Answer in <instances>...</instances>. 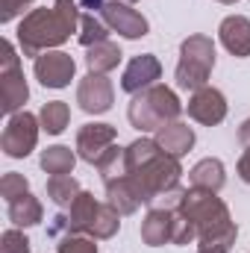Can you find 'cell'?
Returning a JSON list of instances; mask_svg holds the SVG:
<instances>
[{
	"label": "cell",
	"instance_id": "obj_1",
	"mask_svg": "<svg viewBox=\"0 0 250 253\" xmlns=\"http://www.w3.org/2000/svg\"><path fill=\"white\" fill-rule=\"evenodd\" d=\"M126 174L135 183L141 200L153 206L156 197L180 186L183 165L177 156L165 153L156 138H135L132 144H126Z\"/></svg>",
	"mask_w": 250,
	"mask_h": 253
},
{
	"label": "cell",
	"instance_id": "obj_24",
	"mask_svg": "<svg viewBox=\"0 0 250 253\" xmlns=\"http://www.w3.org/2000/svg\"><path fill=\"white\" fill-rule=\"evenodd\" d=\"M109 27H106V21L100 18V15H94V12H83L80 15V44L88 50V47H94V44H100V42H109Z\"/></svg>",
	"mask_w": 250,
	"mask_h": 253
},
{
	"label": "cell",
	"instance_id": "obj_28",
	"mask_svg": "<svg viewBox=\"0 0 250 253\" xmlns=\"http://www.w3.org/2000/svg\"><path fill=\"white\" fill-rule=\"evenodd\" d=\"M56 253H97V245L91 236H83V233H74V236H62Z\"/></svg>",
	"mask_w": 250,
	"mask_h": 253
},
{
	"label": "cell",
	"instance_id": "obj_36",
	"mask_svg": "<svg viewBox=\"0 0 250 253\" xmlns=\"http://www.w3.org/2000/svg\"><path fill=\"white\" fill-rule=\"evenodd\" d=\"M218 3H224V6H233V3H239V0H218Z\"/></svg>",
	"mask_w": 250,
	"mask_h": 253
},
{
	"label": "cell",
	"instance_id": "obj_14",
	"mask_svg": "<svg viewBox=\"0 0 250 253\" xmlns=\"http://www.w3.org/2000/svg\"><path fill=\"white\" fill-rule=\"evenodd\" d=\"M162 77V62L153 56V53H141V56H132L129 65L121 74V88L126 94H138L150 85H156V80Z\"/></svg>",
	"mask_w": 250,
	"mask_h": 253
},
{
	"label": "cell",
	"instance_id": "obj_33",
	"mask_svg": "<svg viewBox=\"0 0 250 253\" xmlns=\"http://www.w3.org/2000/svg\"><path fill=\"white\" fill-rule=\"evenodd\" d=\"M236 171H239V177H242V180L250 186V147H245V153H242V159H239Z\"/></svg>",
	"mask_w": 250,
	"mask_h": 253
},
{
	"label": "cell",
	"instance_id": "obj_5",
	"mask_svg": "<svg viewBox=\"0 0 250 253\" xmlns=\"http://www.w3.org/2000/svg\"><path fill=\"white\" fill-rule=\"evenodd\" d=\"M212 68H215V42L203 33H194L180 44V62L174 71V83L183 91H197L209 85Z\"/></svg>",
	"mask_w": 250,
	"mask_h": 253
},
{
	"label": "cell",
	"instance_id": "obj_21",
	"mask_svg": "<svg viewBox=\"0 0 250 253\" xmlns=\"http://www.w3.org/2000/svg\"><path fill=\"white\" fill-rule=\"evenodd\" d=\"M121 47L115 42H100L94 47L85 50V65H88V74H109L121 65Z\"/></svg>",
	"mask_w": 250,
	"mask_h": 253
},
{
	"label": "cell",
	"instance_id": "obj_11",
	"mask_svg": "<svg viewBox=\"0 0 250 253\" xmlns=\"http://www.w3.org/2000/svg\"><path fill=\"white\" fill-rule=\"evenodd\" d=\"M33 74L44 88H65V85H71V80L77 74V62L65 50H47V53L36 56Z\"/></svg>",
	"mask_w": 250,
	"mask_h": 253
},
{
	"label": "cell",
	"instance_id": "obj_35",
	"mask_svg": "<svg viewBox=\"0 0 250 253\" xmlns=\"http://www.w3.org/2000/svg\"><path fill=\"white\" fill-rule=\"evenodd\" d=\"M197 253H230V248H224V245H197Z\"/></svg>",
	"mask_w": 250,
	"mask_h": 253
},
{
	"label": "cell",
	"instance_id": "obj_23",
	"mask_svg": "<svg viewBox=\"0 0 250 253\" xmlns=\"http://www.w3.org/2000/svg\"><path fill=\"white\" fill-rule=\"evenodd\" d=\"M39 121H42V129L47 135H59L71 124V106L65 100H47L39 112Z\"/></svg>",
	"mask_w": 250,
	"mask_h": 253
},
{
	"label": "cell",
	"instance_id": "obj_3",
	"mask_svg": "<svg viewBox=\"0 0 250 253\" xmlns=\"http://www.w3.org/2000/svg\"><path fill=\"white\" fill-rule=\"evenodd\" d=\"M197 230V245H224L233 251L239 227L230 218L227 203L218 197V191L206 189H186V197L180 203V209Z\"/></svg>",
	"mask_w": 250,
	"mask_h": 253
},
{
	"label": "cell",
	"instance_id": "obj_18",
	"mask_svg": "<svg viewBox=\"0 0 250 253\" xmlns=\"http://www.w3.org/2000/svg\"><path fill=\"white\" fill-rule=\"evenodd\" d=\"M106 203L115 206L121 215H132L144 200H141V194H138V189H135V183L129 180V174H124V177L106 183Z\"/></svg>",
	"mask_w": 250,
	"mask_h": 253
},
{
	"label": "cell",
	"instance_id": "obj_37",
	"mask_svg": "<svg viewBox=\"0 0 250 253\" xmlns=\"http://www.w3.org/2000/svg\"><path fill=\"white\" fill-rule=\"evenodd\" d=\"M121 3H135V0H121Z\"/></svg>",
	"mask_w": 250,
	"mask_h": 253
},
{
	"label": "cell",
	"instance_id": "obj_6",
	"mask_svg": "<svg viewBox=\"0 0 250 253\" xmlns=\"http://www.w3.org/2000/svg\"><path fill=\"white\" fill-rule=\"evenodd\" d=\"M27 100H30V85H27L21 59L15 53V44L3 39L0 42V109L6 115H15V112H24Z\"/></svg>",
	"mask_w": 250,
	"mask_h": 253
},
{
	"label": "cell",
	"instance_id": "obj_25",
	"mask_svg": "<svg viewBox=\"0 0 250 253\" xmlns=\"http://www.w3.org/2000/svg\"><path fill=\"white\" fill-rule=\"evenodd\" d=\"M97 174H100L103 183H112V180L124 177L126 174V147L112 144V147L97 159Z\"/></svg>",
	"mask_w": 250,
	"mask_h": 253
},
{
	"label": "cell",
	"instance_id": "obj_7",
	"mask_svg": "<svg viewBox=\"0 0 250 253\" xmlns=\"http://www.w3.org/2000/svg\"><path fill=\"white\" fill-rule=\"evenodd\" d=\"M39 129H42V121L27 109L9 115V121L3 126V135H0L3 153L9 159H27L39 144Z\"/></svg>",
	"mask_w": 250,
	"mask_h": 253
},
{
	"label": "cell",
	"instance_id": "obj_12",
	"mask_svg": "<svg viewBox=\"0 0 250 253\" xmlns=\"http://www.w3.org/2000/svg\"><path fill=\"white\" fill-rule=\"evenodd\" d=\"M115 138H118V129L112 124H103V121L83 124L77 129V156L88 165H97V159L115 144Z\"/></svg>",
	"mask_w": 250,
	"mask_h": 253
},
{
	"label": "cell",
	"instance_id": "obj_13",
	"mask_svg": "<svg viewBox=\"0 0 250 253\" xmlns=\"http://www.w3.org/2000/svg\"><path fill=\"white\" fill-rule=\"evenodd\" d=\"M186 109H188L191 121H197V124H203V126H215L227 118V97L215 85H203V88L191 91Z\"/></svg>",
	"mask_w": 250,
	"mask_h": 253
},
{
	"label": "cell",
	"instance_id": "obj_2",
	"mask_svg": "<svg viewBox=\"0 0 250 253\" xmlns=\"http://www.w3.org/2000/svg\"><path fill=\"white\" fill-rule=\"evenodd\" d=\"M80 6L74 0H56L50 9H33L18 24V44L24 56H42L47 50H56L71 39V33L80 30Z\"/></svg>",
	"mask_w": 250,
	"mask_h": 253
},
{
	"label": "cell",
	"instance_id": "obj_10",
	"mask_svg": "<svg viewBox=\"0 0 250 253\" xmlns=\"http://www.w3.org/2000/svg\"><path fill=\"white\" fill-rule=\"evenodd\" d=\"M77 103L85 115H103L115 103V88L106 74H85L77 85Z\"/></svg>",
	"mask_w": 250,
	"mask_h": 253
},
{
	"label": "cell",
	"instance_id": "obj_9",
	"mask_svg": "<svg viewBox=\"0 0 250 253\" xmlns=\"http://www.w3.org/2000/svg\"><path fill=\"white\" fill-rule=\"evenodd\" d=\"M100 18L106 21V27H109L112 33L124 36V39H129V42H135V39H144V36L150 33V24H147V18H144L138 9H132V3L106 0V3H103V9H100Z\"/></svg>",
	"mask_w": 250,
	"mask_h": 253
},
{
	"label": "cell",
	"instance_id": "obj_16",
	"mask_svg": "<svg viewBox=\"0 0 250 253\" xmlns=\"http://www.w3.org/2000/svg\"><path fill=\"white\" fill-rule=\"evenodd\" d=\"M171 233H174V212L153 206L141 221V242L147 248H162L171 245Z\"/></svg>",
	"mask_w": 250,
	"mask_h": 253
},
{
	"label": "cell",
	"instance_id": "obj_20",
	"mask_svg": "<svg viewBox=\"0 0 250 253\" xmlns=\"http://www.w3.org/2000/svg\"><path fill=\"white\" fill-rule=\"evenodd\" d=\"M6 215H9V221L15 227H36V224H42L44 209H42V200L33 191H27V194L6 203Z\"/></svg>",
	"mask_w": 250,
	"mask_h": 253
},
{
	"label": "cell",
	"instance_id": "obj_31",
	"mask_svg": "<svg viewBox=\"0 0 250 253\" xmlns=\"http://www.w3.org/2000/svg\"><path fill=\"white\" fill-rule=\"evenodd\" d=\"M0 253H30V239L21 233V227H9L0 236Z\"/></svg>",
	"mask_w": 250,
	"mask_h": 253
},
{
	"label": "cell",
	"instance_id": "obj_29",
	"mask_svg": "<svg viewBox=\"0 0 250 253\" xmlns=\"http://www.w3.org/2000/svg\"><path fill=\"white\" fill-rule=\"evenodd\" d=\"M27 191H30V183H27L24 174H18V171L3 174V180H0V194H3L6 203L15 200V197H21V194H27Z\"/></svg>",
	"mask_w": 250,
	"mask_h": 253
},
{
	"label": "cell",
	"instance_id": "obj_34",
	"mask_svg": "<svg viewBox=\"0 0 250 253\" xmlns=\"http://www.w3.org/2000/svg\"><path fill=\"white\" fill-rule=\"evenodd\" d=\"M239 141H242V147H250V118L239 126Z\"/></svg>",
	"mask_w": 250,
	"mask_h": 253
},
{
	"label": "cell",
	"instance_id": "obj_26",
	"mask_svg": "<svg viewBox=\"0 0 250 253\" xmlns=\"http://www.w3.org/2000/svg\"><path fill=\"white\" fill-rule=\"evenodd\" d=\"M80 191L83 189H80L77 177H71V174H59V177H50V180H47V197H50L56 206H71Z\"/></svg>",
	"mask_w": 250,
	"mask_h": 253
},
{
	"label": "cell",
	"instance_id": "obj_27",
	"mask_svg": "<svg viewBox=\"0 0 250 253\" xmlns=\"http://www.w3.org/2000/svg\"><path fill=\"white\" fill-rule=\"evenodd\" d=\"M121 230V212L109 203H100V212H97V221L91 227V239H112L115 233Z\"/></svg>",
	"mask_w": 250,
	"mask_h": 253
},
{
	"label": "cell",
	"instance_id": "obj_4",
	"mask_svg": "<svg viewBox=\"0 0 250 253\" xmlns=\"http://www.w3.org/2000/svg\"><path fill=\"white\" fill-rule=\"evenodd\" d=\"M183 115V100L168 85H150L138 94H132L126 106V118L138 132H159L165 124H174Z\"/></svg>",
	"mask_w": 250,
	"mask_h": 253
},
{
	"label": "cell",
	"instance_id": "obj_22",
	"mask_svg": "<svg viewBox=\"0 0 250 253\" xmlns=\"http://www.w3.org/2000/svg\"><path fill=\"white\" fill-rule=\"evenodd\" d=\"M42 171H47L50 177H59V174H74V165H77V153L65 144H53L47 150H42V159H39Z\"/></svg>",
	"mask_w": 250,
	"mask_h": 253
},
{
	"label": "cell",
	"instance_id": "obj_8",
	"mask_svg": "<svg viewBox=\"0 0 250 253\" xmlns=\"http://www.w3.org/2000/svg\"><path fill=\"white\" fill-rule=\"evenodd\" d=\"M97 212H100V203L94 200V194L91 191H80L77 200L68 206V212H59L53 218V224L47 227V236H53V239L74 236V233L91 236V227L97 221Z\"/></svg>",
	"mask_w": 250,
	"mask_h": 253
},
{
	"label": "cell",
	"instance_id": "obj_32",
	"mask_svg": "<svg viewBox=\"0 0 250 253\" xmlns=\"http://www.w3.org/2000/svg\"><path fill=\"white\" fill-rule=\"evenodd\" d=\"M27 6H33V0H0V24L15 21Z\"/></svg>",
	"mask_w": 250,
	"mask_h": 253
},
{
	"label": "cell",
	"instance_id": "obj_30",
	"mask_svg": "<svg viewBox=\"0 0 250 253\" xmlns=\"http://www.w3.org/2000/svg\"><path fill=\"white\" fill-rule=\"evenodd\" d=\"M191 242H197V230H194V224L188 221L183 212H174V233H171V245H191Z\"/></svg>",
	"mask_w": 250,
	"mask_h": 253
},
{
	"label": "cell",
	"instance_id": "obj_19",
	"mask_svg": "<svg viewBox=\"0 0 250 253\" xmlns=\"http://www.w3.org/2000/svg\"><path fill=\"white\" fill-rule=\"evenodd\" d=\"M188 183L191 189H206V191H221L227 183V171L221 159H200L191 171H188Z\"/></svg>",
	"mask_w": 250,
	"mask_h": 253
},
{
	"label": "cell",
	"instance_id": "obj_15",
	"mask_svg": "<svg viewBox=\"0 0 250 253\" xmlns=\"http://www.w3.org/2000/svg\"><path fill=\"white\" fill-rule=\"evenodd\" d=\"M218 39H221V44L233 56H239V59L250 56V18H245V15H227L221 21V27H218Z\"/></svg>",
	"mask_w": 250,
	"mask_h": 253
},
{
	"label": "cell",
	"instance_id": "obj_17",
	"mask_svg": "<svg viewBox=\"0 0 250 253\" xmlns=\"http://www.w3.org/2000/svg\"><path fill=\"white\" fill-rule=\"evenodd\" d=\"M194 129L183 121H174V124H165L159 132H156V141H159V147L165 150V153H171V156H186L188 150L194 147Z\"/></svg>",
	"mask_w": 250,
	"mask_h": 253
}]
</instances>
